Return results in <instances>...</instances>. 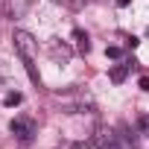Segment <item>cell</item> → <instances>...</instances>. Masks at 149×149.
Segmentation results:
<instances>
[{"instance_id":"cell-1","label":"cell","mask_w":149,"mask_h":149,"mask_svg":"<svg viewBox=\"0 0 149 149\" xmlns=\"http://www.w3.org/2000/svg\"><path fill=\"white\" fill-rule=\"evenodd\" d=\"M12 44H15V53L21 56L26 73H29V79H32L35 85H41V76H38V70H35V56H38V41H35V35L26 32V29H15V32H12Z\"/></svg>"},{"instance_id":"cell-2","label":"cell","mask_w":149,"mask_h":149,"mask_svg":"<svg viewBox=\"0 0 149 149\" xmlns=\"http://www.w3.org/2000/svg\"><path fill=\"white\" fill-rule=\"evenodd\" d=\"M12 134L21 140V143H29L32 140V134H35V123L32 120H24V117H18V120H12Z\"/></svg>"},{"instance_id":"cell-3","label":"cell","mask_w":149,"mask_h":149,"mask_svg":"<svg viewBox=\"0 0 149 149\" xmlns=\"http://www.w3.org/2000/svg\"><path fill=\"white\" fill-rule=\"evenodd\" d=\"M50 56H53V61L67 64V61H70V56H73V50H70L67 44H61V41H50Z\"/></svg>"},{"instance_id":"cell-4","label":"cell","mask_w":149,"mask_h":149,"mask_svg":"<svg viewBox=\"0 0 149 149\" xmlns=\"http://www.w3.org/2000/svg\"><path fill=\"white\" fill-rule=\"evenodd\" d=\"M97 146H100V149H123L120 140H117V134H114L111 129H100V132H97Z\"/></svg>"},{"instance_id":"cell-5","label":"cell","mask_w":149,"mask_h":149,"mask_svg":"<svg viewBox=\"0 0 149 149\" xmlns=\"http://www.w3.org/2000/svg\"><path fill=\"white\" fill-rule=\"evenodd\" d=\"M73 41H76V50H79L82 56H88V53H91V38H88V32L73 29Z\"/></svg>"},{"instance_id":"cell-6","label":"cell","mask_w":149,"mask_h":149,"mask_svg":"<svg viewBox=\"0 0 149 149\" xmlns=\"http://www.w3.org/2000/svg\"><path fill=\"white\" fill-rule=\"evenodd\" d=\"M129 70H132V64H117V67H111V73H108V79H111L114 85H120V82H126V76H129Z\"/></svg>"},{"instance_id":"cell-7","label":"cell","mask_w":149,"mask_h":149,"mask_svg":"<svg viewBox=\"0 0 149 149\" xmlns=\"http://www.w3.org/2000/svg\"><path fill=\"white\" fill-rule=\"evenodd\" d=\"M21 100H24V97H21L18 91H12V94H6V100H3V105H9V108H15V105H21Z\"/></svg>"},{"instance_id":"cell-8","label":"cell","mask_w":149,"mask_h":149,"mask_svg":"<svg viewBox=\"0 0 149 149\" xmlns=\"http://www.w3.org/2000/svg\"><path fill=\"white\" fill-rule=\"evenodd\" d=\"M105 56H108V58H120L123 50H120V47H105Z\"/></svg>"},{"instance_id":"cell-9","label":"cell","mask_w":149,"mask_h":149,"mask_svg":"<svg viewBox=\"0 0 149 149\" xmlns=\"http://www.w3.org/2000/svg\"><path fill=\"white\" fill-rule=\"evenodd\" d=\"M137 44H140V41H137V38H134V35H132V38H126V47H129V50H134V47H137Z\"/></svg>"},{"instance_id":"cell-10","label":"cell","mask_w":149,"mask_h":149,"mask_svg":"<svg viewBox=\"0 0 149 149\" xmlns=\"http://www.w3.org/2000/svg\"><path fill=\"white\" fill-rule=\"evenodd\" d=\"M88 146H91V143H88V140H79V143H73V146H70V149H88Z\"/></svg>"},{"instance_id":"cell-11","label":"cell","mask_w":149,"mask_h":149,"mask_svg":"<svg viewBox=\"0 0 149 149\" xmlns=\"http://www.w3.org/2000/svg\"><path fill=\"white\" fill-rule=\"evenodd\" d=\"M140 91H149V76H143V79H140Z\"/></svg>"},{"instance_id":"cell-12","label":"cell","mask_w":149,"mask_h":149,"mask_svg":"<svg viewBox=\"0 0 149 149\" xmlns=\"http://www.w3.org/2000/svg\"><path fill=\"white\" fill-rule=\"evenodd\" d=\"M129 3H132V0H117V6H120V9H126Z\"/></svg>"},{"instance_id":"cell-13","label":"cell","mask_w":149,"mask_h":149,"mask_svg":"<svg viewBox=\"0 0 149 149\" xmlns=\"http://www.w3.org/2000/svg\"><path fill=\"white\" fill-rule=\"evenodd\" d=\"M53 3H61V0H53Z\"/></svg>"}]
</instances>
